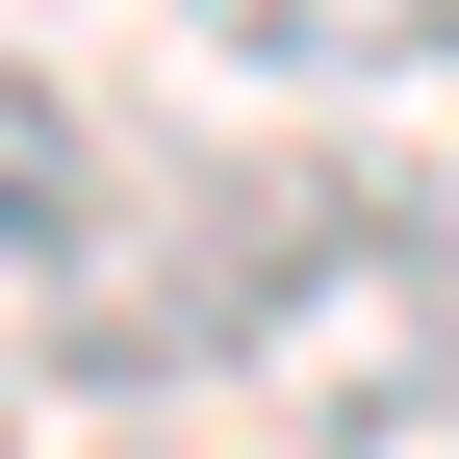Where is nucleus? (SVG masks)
<instances>
[{
	"instance_id": "nucleus-1",
	"label": "nucleus",
	"mask_w": 459,
	"mask_h": 459,
	"mask_svg": "<svg viewBox=\"0 0 459 459\" xmlns=\"http://www.w3.org/2000/svg\"><path fill=\"white\" fill-rule=\"evenodd\" d=\"M358 307H409V204L332 179V153H255V179L179 204L153 281H77V358L102 383H230V358H281V332H358Z\"/></svg>"
},
{
	"instance_id": "nucleus-3",
	"label": "nucleus",
	"mask_w": 459,
	"mask_h": 459,
	"mask_svg": "<svg viewBox=\"0 0 459 459\" xmlns=\"http://www.w3.org/2000/svg\"><path fill=\"white\" fill-rule=\"evenodd\" d=\"M204 26L281 77H459V0H204Z\"/></svg>"
},
{
	"instance_id": "nucleus-2",
	"label": "nucleus",
	"mask_w": 459,
	"mask_h": 459,
	"mask_svg": "<svg viewBox=\"0 0 459 459\" xmlns=\"http://www.w3.org/2000/svg\"><path fill=\"white\" fill-rule=\"evenodd\" d=\"M77 255H102V128L26 77V51H0V307H51Z\"/></svg>"
}]
</instances>
